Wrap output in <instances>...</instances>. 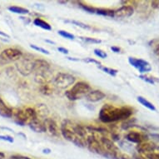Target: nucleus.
Returning a JSON list of instances; mask_svg holds the SVG:
<instances>
[{"instance_id": "obj_1", "label": "nucleus", "mask_w": 159, "mask_h": 159, "mask_svg": "<svg viewBox=\"0 0 159 159\" xmlns=\"http://www.w3.org/2000/svg\"><path fill=\"white\" fill-rule=\"evenodd\" d=\"M133 113L130 107H117L111 104H105L99 112V118L102 123H113L127 119Z\"/></svg>"}, {"instance_id": "obj_2", "label": "nucleus", "mask_w": 159, "mask_h": 159, "mask_svg": "<svg viewBox=\"0 0 159 159\" xmlns=\"http://www.w3.org/2000/svg\"><path fill=\"white\" fill-rule=\"evenodd\" d=\"M91 91V87L85 82H78L73 86L70 90L65 92V95L71 101H75L81 97L86 96Z\"/></svg>"}, {"instance_id": "obj_3", "label": "nucleus", "mask_w": 159, "mask_h": 159, "mask_svg": "<svg viewBox=\"0 0 159 159\" xmlns=\"http://www.w3.org/2000/svg\"><path fill=\"white\" fill-rule=\"evenodd\" d=\"M76 78L71 74L59 73L54 79V85L60 89H65L72 86L75 83Z\"/></svg>"}, {"instance_id": "obj_4", "label": "nucleus", "mask_w": 159, "mask_h": 159, "mask_svg": "<svg viewBox=\"0 0 159 159\" xmlns=\"http://www.w3.org/2000/svg\"><path fill=\"white\" fill-rule=\"evenodd\" d=\"M23 52L17 48H7L0 53V63H7L20 59Z\"/></svg>"}, {"instance_id": "obj_5", "label": "nucleus", "mask_w": 159, "mask_h": 159, "mask_svg": "<svg viewBox=\"0 0 159 159\" xmlns=\"http://www.w3.org/2000/svg\"><path fill=\"white\" fill-rule=\"evenodd\" d=\"M61 133L65 139L70 141L71 143H73L77 146L84 148L87 144L86 140H84V138H79L78 135H76L75 133H73L70 129H68L65 126L61 125Z\"/></svg>"}, {"instance_id": "obj_6", "label": "nucleus", "mask_w": 159, "mask_h": 159, "mask_svg": "<svg viewBox=\"0 0 159 159\" xmlns=\"http://www.w3.org/2000/svg\"><path fill=\"white\" fill-rule=\"evenodd\" d=\"M16 118L19 121V123H29L34 118H37L36 110L32 107H28L24 110H18L16 112Z\"/></svg>"}, {"instance_id": "obj_7", "label": "nucleus", "mask_w": 159, "mask_h": 159, "mask_svg": "<svg viewBox=\"0 0 159 159\" xmlns=\"http://www.w3.org/2000/svg\"><path fill=\"white\" fill-rule=\"evenodd\" d=\"M86 142L89 150H91L92 152H96V153L106 155L105 154V149L102 147L101 142L99 141L98 138H95L94 136H89L86 138Z\"/></svg>"}, {"instance_id": "obj_8", "label": "nucleus", "mask_w": 159, "mask_h": 159, "mask_svg": "<svg viewBox=\"0 0 159 159\" xmlns=\"http://www.w3.org/2000/svg\"><path fill=\"white\" fill-rule=\"evenodd\" d=\"M128 62L131 65L137 68L141 73H145L152 70L151 65L143 59H138L136 57H128Z\"/></svg>"}, {"instance_id": "obj_9", "label": "nucleus", "mask_w": 159, "mask_h": 159, "mask_svg": "<svg viewBox=\"0 0 159 159\" xmlns=\"http://www.w3.org/2000/svg\"><path fill=\"white\" fill-rule=\"evenodd\" d=\"M62 125L67 127L68 129H70L73 133H75L76 135H78L79 138H84V139L86 138L87 132L85 130V128L84 127H82L81 125L73 123V122H71L69 120H64L63 122V123H62Z\"/></svg>"}, {"instance_id": "obj_10", "label": "nucleus", "mask_w": 159, "mask_h": 159, "mask_svg": "<svg viewBox=\"0 0 159 159\" xmlns=\"http://www.w3.org/2000/svg\"><path fill=\"white\" fill-rule=\"evenodd\" d=\"M50 65L47 61L43 59H38L34 62V72L36 75H44L49 71Z\"/></svg>"}, {"instance_id": "obj_11", "label": "nucleus", "mask_w": 159, "mask_h": 159, "mask_svg": "<svg viewBox=\"0 0 159 159\" xmlns=\"http://www.w3.org/2000/svg\"><path fill=\"white\" fill-rule=\"evenodd\" d=\"M17 68L22 75L28 76L34 72V62L29 59H24L17 64Z\"/></svg>"}, {"instance_id": "obj_12", "label": "nucleus", "mask_w": 159, "mask_h": 159, "mask_svg": "<svg viewBox=\"0 0 159 159\" xmlns=\"http://www.w3.org/2000/svg\"><path fill=\"white\" fill-rule=\"evenodd\" d=\"M100 142H101V143H102V147L104 148L105 150H107L108 152L112 153V156L115 157H117V154L119 152V151H118L117 147L115 145L114 143L111 139L105 138V137H102L100 138Z\"/></svg>"}, {"instance_id": "obj_13", "label": "nucleus", "mask_w": 159, "mask_h": 159, "mask_svg": "<svg viewBox=\"0 0 159 159\" xmlns=\"http://www.w3.org/2000/svg\"><path fill=\"white\" fill-rule=\"evenodd\" d=\"M134 9L132 6L125 5L114 11V16L117 18H128L133 14Z\"/></svg>"}, {"instance_id": "obj_14", "label": "nucleus", "mask_w": 159, "mask_h": 159, "mask_svg": "<svg viewBox=\"0 0 159 159\" xmlns=\"http://www.w3.org/2000/svg\"><path fill=\"white\" fill-rule=\"evenodd\" d=\"M88 101L91 102H96L101 101L105 98L104 93L100 90H92L85 96Z\"/></svg>"}, {"instance_id": "obj_15", "label": "nucleus", "mask_w": 159, "mask_h": 159, "mask_svg": "<svg viewBox=\"0 0 159 159\" xmlns=\"http://www.w3.org/2000/svg\"><path fill=\"white\" fill-rule=\"evenodd\" d=\"M29 124L32 130H34L36 133H45L47 131L44 123H43L42 121L39 120L38 117L30 121Z\"/></svg>"}, {"instance_id": "obj_16", "label": "nucleus", "mask_w": 159, "mask_h": 159, "mask_svg": "<svg viewBox=\"0 0 159 159\" xmlns=\"http://www.w3.org/2000/svg\"><path fill=\"white\" fill-rule=\"evenodd\" d=\"M44 124L47 131H48L52 135H58V127H57V123L53 119H52V118H46L44 121Z\"/></svg>"}, {"instance_id": "obj_17", "label": "nucleus", "mask_w": 159, "mask_h": 159, "mask_svg": "<svg viewBox=\"0 0 159 159\" xmlns=\"http://www.w3.org/2000/svg\"><path fill=\"white\" fill-rule=\"evenodd\" d=\"M138 152H146V154L149 153L150 152H152L156 149V145L154 143H142L138 144L137 147Z\"/></svg>"}, {"instance_id": "obj_18", "label": "nucleus", "mask_w": 159, "mask_h": 159, "mask_svg": "<svg viewBox=\"0 0 159 159\" xmlns=\"http://www.w3.org/2000/svg\"><path fill=\"white\" fill-rule=\"evenodd\" d=\"M127 139L128 141L134 143H142V142L145 140V137L140 133L137 132H131L127 135Z\"/></svg>"}, {"instance_id": "obj_19", "label": "nucleus", "mask_w": 159, "mask_h": 159, "mask_svg": "<svg viewBox=\"0 0 159 159\" xmlns=\"http://www.w3.org/2000/svg\"><path fill=\"white\" fill-rule=\"evenodd\" d=\"M0 115L4 117H11L13 116V110L4 103L2 98H0Z\"/></svg>"}, {"instance_id": "obj_20", "label": "nucleus", "mask_w": 159, "mask_h": 159, "mask_svg": "<svg viewBox=\"0 0 159 159\" xmlns=\"http://www.w3.org/2000/svg\"><path fill=\"white\" fill-rule=\"evenodd\" d=\"M34 24L37 27H39V28L45 29V30H48V31H50L52 29L51 25L48 23H47V22H45L44 20L41 19V18H35L34 21Z\"/></svg>"}, {"instance_id": "obj_21", "label": "nucleus", "mask_w": 159, "mask_h": 159, "mask_svg": "<svg viewBox=\"0 0 159 159\" xmlns=\"http://www.w3.org/2000/svg\"><path fill=\"white\" fill-rule=\"evenodd\" d=\"M138 101L140 102L143 106H144V107H147V108H148L149 110H151V111H156V107H155V106H154L152 102L148 101L146 98H143V97H138Z\"/></svg>"}, {"instance_id": "obj_22", "label": "nucleus", "mask_w": 159, "mask_h": 159, "mask_svg": "<svg viewBox=\"0 0 159 159\" xmlns=\"http://www.w3.org/2000/svg\"><path fill=\"white\" fill-rule=\"evenodd\" d=\"M36 110L37 113V117L39 115V117H47L48 114V107L46 105L44 104H39L38 106V109Z\"/></svg>"}, {"instance_id": "obj_23", "label": "nucleus", "mask_w": 159, "mask_h": 159, "mask_svg": "<svg viewBox=\"0 0 159 159\" xmlns=\"http://www.w3.org/2000/svg\"><path fill=\"white\" fill-rule=\"evenodd\" d=\"M8 10L13 12V13H18V14H27L29 12L26 8H21V7H17V6H11V7L8 8Z\"/></svg>"}, {"instance_id": "obj_24", "label": "nucleus", "mask_w": 159, "mask_h": 159, "mask_svg": "<svg viewBox=\"0 0 159 159\" xmlns=\"http://www.w3.org/2000/svg\"><path fill=\"white\" fill-rule=\"evenodd\" d=\"M95 13L100 15L104 16H111L114 17V11L109 10V9H102V8H95Z\"/></svg>"}, {"instance_id": "obj_25", "label": "nucleus", "mask_w": 159, "mask_h": 159, "mask_svg": "<svg viewBox=\"0 0 159 159\" xmlns=\"http://www.w3.org/2000/svg\"><path fill=\"white\" fill-rule=\"evenodd\" d=\"M57 34L63 37V38H64V39H70V40H73V39H75V36L73 34H70V33H68L67 31H64V30H58Z\"/></svg>"}, {"instance_id": "obj_26", "label": "nucleus", "mask_w": 159, "mask_h": 159, "mask_svg": "<svg viewBox=\"0 0 159 159\" xmlns=\"http://www.w3.org/2000/svg\"><path fill=\"white\" fill-rule=\"evenodd\" d=\"M100 68L103 72H105L107 74H109V75L112 76V77H115L117 74V70H116V69H112V68H107V67H100Z\"/></svg>"}, {"instance_id": "obj_27", "label": "nucleus", "mask_w": 159, "mask_h": 159, "mask_svg": "<svg viewBox=\"0 0 159 159\" xmlns=\"http://www.w3.org/2000/svg\"><path fill=\"white\" fill-rule=\"evenodd\" d=\"M94 54L98 56V57H100V58H106L107 57V54L106 53V52L101 49H98V48L94 49Z\"/></svg>"}, {"instance_id": "obj_28", "label": "nucleus", "mask_w": 159, "mask_h": 159, "mask_svg": "<svg viewBox=\"0 0 159 159\" xmlns=\"http://www.w3.org/2000/svg\"><path fill=\"white\" fill-rule=\"evenodd\" d=\"M30 47L33 48V49L36 50V51H39V52H43V53H44V54H47L48 55L50 53L48 50L44 49V48H40V47H38V46H36V45H34V44H31L30 45Z\"/></svg>"}, {"instance_id": "obj_29", "label": "nucleus", "mask_w": 159, "mask_h": 159, "mask_svg": "<svg viewBox=\"0 0 159 159\" xmlns=\"http://www.w3.org/2000/svg\"><path fill=\"white\" fill-rule=\"evenodd\" d=\"M81 39L86 43H101V40L92 39V38H81Z\"/></svg>"}, {"instance_id": "obj_30", "label": "nucleus", "mask_w": 159, "mask_h": 159, "mask_svg": "<svg viewBox=\"0 0 159 159\" xmlns=\"http://www.w3.org/2000/svg\"><path fill=\"white\" fill-rule=\"evenodd\" d=\"M41 90H42V93L44 94H50L52 93L51 89L48 87V85L47 84H44V85H42V88H41Z\"/></svg>"}, {"instance_id": "obj_31", "label": "nucleus", "mask_w": 159, "mask_h": 159, "mask_svg": "<svg viewBox=\"0 0 159 159\" xmlns=\"http://www.w3.org/2000/svg\"><path fill=\"white\" fill-rule=\"evenodd\" d=\"M71 23L73 24H75L76 26H78V27H81V28H83V29H90V27L88 26L87 24H83V23H81V22H78V21H71Z\"/></svg>"}, {"instance_id": "obj_32", "label": "nucleus", "mask_w": 159, "mask_h": 159, "mask_svg": "<svg viewBox=\"0 0 159 159\" xmlns=\"http://www.w3.org/2000/svg\"><path fill=\"white\" fill-rule=\"evenodd\" d=\"M140 78H142L143 80H144L147 83H149V84H154V80L152 79V78H150V77H148V76H144V75H141L140 76Z\"/></svg>"}, {"instance_id": "obj_33", "label": "nucleus", "mask_w": 159, "mask_h": 159, "mask_svg": "<svg viewBox=\"0 0 159 159\" xmlns=\"http://www.w3.org/2000/svg\"><path fill=\"white\" fill-rule=\"evenodd\" d=\"M146 157L148 159H159V153L150 152V153L146 154Z\"/></svg>"}, {"instance_id": "obj_34", "label": "nucleus", "mask_w": 159, "mask_h": 159, "mask_svg": "<svg viewBox=\"0 0 159 159\" xmlns=\"http://www.w3.org/2000/svg\"><path fill=\"white\" fill-rule=\"evenodd\" d=\"M0 139L1 140H4V141L9 142V143H13V138L10 136H0Z\"/></svg>"}, {"instance_id": "obj_35", "label": "nucleus", "mask_w": 159, "mask_h": 159, "mask_svg": "<svg viewBox=\"0 0 159 159\" xmlns=\"http://www.w3.org/2000/svg\"><path fill=\"white\" fill-rule=\"evenodd\" d=\"M84 61L87 62V63H96V64H98V65L100 66V63H99V62H98L97 60H94V59H93V58H90V57L84 59Z\"/></svg>"}, {"instance_id": "obj_36", "label": "nucleus", "mask_w": 159, "mask_h": 159, "mask_svg": "<svg viewBox=\"0 0 159 159\" xmlns=\"http://www.w3.org/2000/svg\"><path fill=\"white\" fill-rule=\"evenodd\" d=\"M57 50H58L59 52H62V53H63V54H68V50L67 49V48H65L59 47L57 48Z\"/></svg>"}, {"instance_id": "obj_37", "label": "nucleus", "mask_w": 159, "mask_h": 159, "mask_svg": "<svg viewBox=\"0 0 159 159\" xmlns=\"http://www.w3.org/2000/svg\"><path fill=\"white\" fill-rule=\"evenodd\" d=\"M111 50H112V52H120V48L117 47H115V46H112V47H111Z\"/></svg>"}, {"instance_id": "obj_38", "label": "nucleus", "mask_w": 159, "mask_h": 159, "mask_svg": "<svg viewBox=\"0 0 159 159\" xmlns=\"http://www.w3.org/2000/svg\"><path fill=\"white\" fill-rule=\"evenodd\" d=\"M120 159H132L131 157L128 156V155H125V154H123L120 156Z\"/></svg>"}, {"instance_id": "obj_39", "label": "nucleus", "mask_w": 159, "mask_h": 159, "mask_svg": "<svg viewBox=\"0 0 159 159\" xmlns=\"http://www.w3.org/2000/svg\"><path fill=\"white\" fill-rule=\"evenodd\" d=\"M134 159H148V158L141 156V155H136V156H134Z\"/></svg>"}, {"instance_id": "obj_40", "label": "nucleus", "mask_w": 159, "mask_h": 159, "mask_svg": "<svg viewBox=\"0 0 159 159\" xmlns=\"http://www.w3.org/2000/svg\"><path fill=\"white\" fill-rule=\"evenodd\" d=\"M0 35H2V36H3V37H6V38H9V36H8V34H4V33L2 31H0Z\"/></svg>"}, {"instance_id": "obj_41", "label": "nucleus", "mask_w": 159, "mask_h": 159, "mask_svg": "<svg viewBox=\"0 0 159 159\" xmlns=\"http://www.w3.org/2000/svg\"><path fill=\"white\" fill-rule=\"evenodd\" d=\"M5 157V155L3 152H0V159H3Z\"/></svg>"}]
</instances>
